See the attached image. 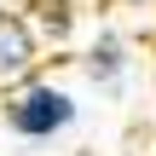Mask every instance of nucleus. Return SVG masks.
Segmentation results:
<instances>
[{
	"label": "nucleus",
	"instance_id": "f03ea898",
	"mask_svg": "<svg viewBox=\"0 0 156 156\" xmlns=\"http://www.w3.org/2000/svg\"><path fill=\"white\" fill-rule=\"evenodd\" d=\"M41 64H46V46H41V35H35V23H29V12L0 0V93L35 81Z\"/></svg>",
	"mask_w": 156,
	"mask_h": 156
},
{
	"label": "nucleus",
	"instance_id": "f257e3e1",
	"mask_svg": "<svg viewBox=\"0 0 156 156\" xmlns=\"http://www.w3.org/2000/svg\"><path fill=\"white\" fill-rule=\"evenodd\" d=\"M75 116H81V104H75V93L58 87V81H41V75H35V81H23V87L6 93V127H12L23 145H46V139L69 133Z\"/></svg>",
	"mask_w": 156,
	"mask_h": 156
},
{
	"label": "nucleus",
	"instance_id": "20e7f679",
	"mask_svg": "<svg viewBox=\"0 0 156 156\" xmlns=\"http://www.w3.org/2000/svg\"><path fill=\"white\" fill-rule=\"evenodd\" d=\"M23 12H29L41 46H69V41H75V12H81V6H69V0H35V6H23Z\"/></svg>",
	"mask_w": 156,
	"mask_h": 156
},
{
	"label": "nucleus",
	"instance_id": "423d86ee",
	"mask_svg": "<svg viewBox=\"0 0 156 156\" xmlns=\"http://www.w3.org/2000/svg\"><path fill=\"white\" fill-rule=\"evenodd\" d=\"M69 6H87V0H69Z\"/></svg>",
	"mask_w": 156,
	"mask_h": 156
},
{
	"label": "nucleus",
	"instance_id": "39448f33",
	"mask_svg": "<svg viewBox=\"0 0 156 156\" xmlns=\"http://www.w3.org/2000/svg\"><path fill=\"white\" fill-rule=\"evenodd\" d=\"M122 6H127V12H151L156 0H122Z\"/></svg>",
	"mask_w": 156,
	"mask_h": 156
},
{
	"label": "nucleus",
	"instance_id": "7ed1b4c3",
	"mask_svg": "<svg viewBox=\"0 0 156 156\" xmlns=\"http://www.w3.org/2000/svg\"><path fill=\"white\" fill-rule=\"evenodd\" d=\"M133 64H139V52H133V41L122 29H98L87 41V52H81V69H87V81L98 93H122L133 81Z\"/></svg>",
	"mask_w": 156,
	"mask_h": 156
}]
</instances>
